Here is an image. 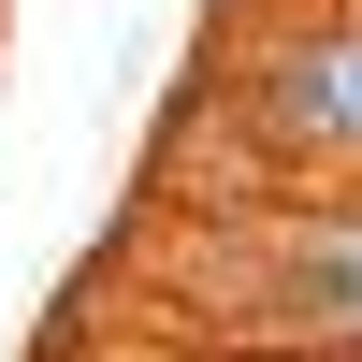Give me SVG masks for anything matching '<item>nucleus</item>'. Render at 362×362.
Listing matches in <instances>:
<instances>
[{"mask_svg": "<svg viewBox=\"0 0 362 362\" xmlns=\"http://www.w3.org/2000/svg\"><path fill=\"white\" fill-rule=\"evenodd\" d=\"M247 131L276 145V160L362 189V15H348V0L305 15V29H276V44L247 58Z\"/></svg>", "mask_w": 362, "mask_h": 362, "instance_id": "1", "label": "nucleus"}, {"mask_svg": "<svg viewBox=\"0 0 362 362\" xmlns=\"http://www.w3.org/2000/svg\"><path fill=\"white\" fill-rule=\"evenodd\" d=\"M261 348L362 362V203H290V218H261Z\"/></svg>", "mask_w": 362, "mask_h": 362, "instance_id": "2", "label": "nucleus"}, {"mask_svg": "<svg viewBox=\"0 0 362 362\" xmlns=\"http://www.w3.org/2000/svg\"><path fill=\"white\" fill-rule=\"evenodd\" d=\"M348 15H362V0H348Z\"/></svg>", "mask_w": 362, "mask_h": 362, "instance_id": "3", "label": "nucleus"}]
</instances>
